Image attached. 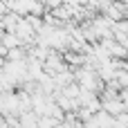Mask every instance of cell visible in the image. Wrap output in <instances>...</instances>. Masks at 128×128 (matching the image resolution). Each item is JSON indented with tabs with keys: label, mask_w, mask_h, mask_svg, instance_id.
<instances>
[{
	"label": "cell",
	"mask_w": 128,
	"mask_h": 128,
	"mask_svg": "<svg viewBox=\"0 0 128 128\" xmlns=\"http://www.w3.org/2000/svg\"><path fill=\"white\" fill-rule=\"evenodd\" d=\"M20 18H22V16H18V14H14V11L7 9V11L0 16V27H2V32H14Z\"/></svg>",
	"instance_id": "obj_1"
},
{
	"label": "cell",
	"mask_w": 128,
	"mask_h": 128,
	"mask_svg": "<svg viewBox=\"0 0 128 128\" xmlns=\"http://www.w3.org/2000/svg\"><path fill=\"white\" fill-rule=\"evenodd\" d=\"M63 0H43V4H45V9H54V7H58Z\"/></svg>",
	"instance_id": "obj_2"
},
{
	"label": "cell",
	"mask_w": 128,
	"mask_h": 128,
	"mask_svg": "<svg viewBox=\"0 0 128 128\" xmlns=\"http://www.w3.org/2000/svg\"><path fill=\"white\" fill-rule=\"evenodd\" d=\"M4 11H7V7H4V0H0V16H2Z\"/></svg>",
	"instance_id": "obj_3"
}]
</instances>
